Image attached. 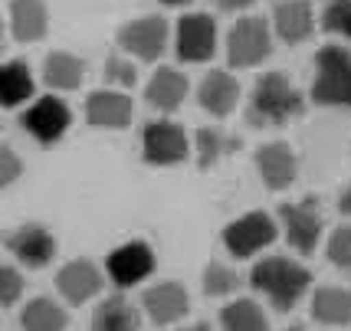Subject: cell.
Segmentation results:
<instances>
[{
  "instance_id": "1",
  "label": "cell",
  "mask_w": 351,
  "mask_h": 331,
  "mask_svg": "<svg viewBox=\"0 0 351 331\" xmlns=\"http://www.w3.org/2000/svg\"><path fill=\"white\" fill-rule=\"evenodd\" d=\"M306 115V99L292 86L286 73H263L246 102V125L250 128H282Z\"/></svg>"
},
{
  "instance_id": "2",
  "label": "cell",
  "mask_w": 351,
  "mask_h": 331,
  "mask_svg": "<svg viewBox=\"0 0 351 331\" xmlns=\"http://www.w3.org/2000/svg\"><path fill=\"white\" fill-rule=\"evenodd\" d=\"M250 286L273 305L276 312H292L299 299H306L312 289V272L289 256H266L250 272Z\"/></svg>"
},
{
  "instance_id": "3",
  "label": "cell",
  "mask_w": 351,
  "mask_h": 331,
  "mask_svg": "<svg viewBox=\"0 0 351 331\" xmlns=\"http://www.w3.org/2000/svg\"><path fill=\"white\" fill-rule=\"evenodd\" d=\"M312 102L322 108H351V49L328 43L315 53Z\"/></svg>"
},
{
  "instance_id": "4",
  "label": "cell",
  "mask_w": 351,
  "mask_h": 331,
  "mask_svg": "<svg viewBox=\"0 0 351 331\" xmlns=\"http://www.w3.org/2000/svg\"><path fill=\"white\" fill-rule=\"evenodd\" d=\"M279 236L276 217H269L266 210H250L237 220H230L220 233V240L227 246V253L233 259H253L260 256L266 246H273Z\"/></svg>"
},
{
  "instance_id": "5",
  "label": "cell",
  "mask_w": 351,
  "mask_h": 331,
  "mask_svg": "<svg viewBox=\"0 0 351 331\" xmlns=\"http://www.w3.org/2000/svg\"><path fill=\"white\" fill-rule=\"evenodd\" d=\"M279 223H282L286 243H289L292 249L299 256H312L315 246L322 243V230H325L319 197H302V200L282 204L279 207Z\"/></svg>"
},
{
  "instance_id": "6",
  "label": "cell",
  "mask_w": 351,
  "mask_h": 331,
  "mask_svg": "<svg viewBox=\"0 0 351 331\" xmlns=\"http://www.w3.org/2000/svg\"><path fill=\"white\" fill-rule=\"evenodd\" d=\"M69 125H73V112H69V106L62 102L56 92L33 99L30 106L23 108V115H20V128L36 145H43V148L60 145L62 138H66V132H69Z\"/></svg>"
},
{
  "instance_id": "7",
  "label": "cell",
  "mask_w": 351,
  "mask_h": 331,
  "mask_svg": "<svg viewBox=\"0 0 351 331\" xmlns=\"http://www.w3.org/2000/svg\"><path fill=\"white\" fill-rule=\"evenodd\" d=\"M168 36H171L168 20L158 14H148V16H135V20H128L125 27H119L115 43H119V49H122L125 56H132V60L158 62L165 56V49H168Z\"/></svg>"
},
{
  "instance_id": "8",
  "label": "cell",
  "mask_w": 351,
  "mask_h": 331,
  "mask_svg": "<svg viewBox=\"0 0 351 331\" xmlns=\"http://www.w3.org/2000/svg\"><path fill=\"white\" fill-rule=\"evenodd\" d=\"M191 154V141L178 121L154 119L141 128V158L152 167H174L184 164Z\"/></svg>"
},
{
  "instance_id": "9",
  "label": "cell",
  "mask_w": 351,
  "mask_h": 331,
  "mask_svg": "<svg viewBox=\"0 0 351 331\" xmlns=\"http://www.w3.org/2000/svg\"><path fill=\"white\" fill-rule=\"evenodd\" d=\"M273 53V36L269 23L263 16H240L227 36V60L233 69H253L269 60Z\"/></svg>"
},
{
  "instance_id": "10",
  "label": "cell",
  "mask_w": 351,
  "mask_h": 331,
  "mask_svg": "<svg viewBox=\"0 0 351 331\" xmlns=\"http://www.w3.org/2000/svg\"><path fill=\"white\" fill-rule=\"evenodd\" d=\"M0 243L7 246V253L20 262V266H27V269H43L53 262L56 256V236H53V230L43 223H20L14 230H7Z\"/></svg>"
},
{
  "instance_id": "11",
  "label": "cell",
  "mask_w": 351,
  "mask_h": 331,
  "mask_svg": "<svg viewBox=\"0 0 351 331\" xmlns=\"http://www.w3.org/2000/svg\"><path fill=\"white\" fill-rule=\"evenodd\" d=\"M154 266H158L154 249L145 240H128V243H122V246H115L106 256V275L112 279L115 289L141 286L154 272Z\"/></svg>"
},
{
  "instance_id": "12",
  "label": "cell",
  "mask_w": 351,
  "mask_h": 331,
  "mask_svg": "<svg viewBox=\"0 0 351 331\" xmlns=\"http://www.w3.org/2000/svg\"><path fill=\"white\" fill-rule=\"evenodd\" d=\"M174 49L181 62H207L217 53V23L210 14H184L174 30Z\"/></svg>"
},
{
  "instance_id": "13",
  "label": "cell",
  "mask_w": 351,
  "mask_h": 331,
  "mask_svg": "<svg viewBox=\"0 0 351 331\" xmlns=\"http://www.w3.org/2000/svg\"><path fill=\"white\" fill-rule=\"evenodd\" d=\"M256 171L269 191H286L299 177V154L286 141H266L256 148Z\"/></svg>"
},
{
  "instance_id": "14",
  "label": "cell",
  "mask_w": 351,
  "mask_h": 331,
  "mask_svg": "<svg viewBox=\"0 0 351 331\" xmlns=\"http://www.w3.org/2000/svg\"><path fill=\"white\" fill-rule=\"evenodd\" d=\"M135 119V106L122 89H99L86 99V121L92 128L106 132H122Z\"/></svg>"
},
{
  "instance_id": "15",
  "label": "cell",
  "mask_w": 351,
  "mask_h": 331,
  "mask_svg": "<svg viewBox=\"0 0 351 331\" xmlns=\"http://www.w3.org/2000/svg\"><path fill=\"white\" fill-rule=\"evenodd\" d=\"M106 275L92 259H69L60 272H56V289L69 305H86L102 292Z\"/></svg>"
},
{
  "instance_id": "16",
  "label": "cell",
  "mask_w": 351,
  "mask_h": 331,
  "mask_svg": "<svg viewBox=\"0 0 351 331\" xmlns=\"http://www.w3.org/2000/svg\"><path fill=\"white\" fill-rule=\"evenodd\" d=\"M141 308H145V315L152 318L154 325H174V321H181V318L187 315L191 299H187V289H184L181 282L165 279V282H158V286L145 289Z\"/></svg>"
},
{
  "instance_id": "17",
  "label": "cell",
  "mask_w": 351,
  "mask_h": 331,
  "mask_svg": "<svg viewBox=\"0 0 351 331\" xmlns=\"http://www.w3.org/2000/svg\"><path fill=\"white\" fill-rule=\"evenodd\" d=\"M273 30L286 46L306 43L315 30V10L308 0H279L273 7Z\"/></svg>"
},
{
  "instance_id": "18",
  "label": "cell",
  "mask_w": 351,
  "mask_h": 331,
  "mask_svg": "<svg viewBox=\"0 0 351 331\" xmlns=\"http://www.w3.org/2000/svg\"><path fill=\"white\" fill-rule=\"evenodd\" d=\"M197 102L207 115L227 119L230 112L237 108V102H240V82H237L227 69H214V73H207L200 79Z\"/></svg>"
},
{
  "instance_id": "19",
  "label": "cell",
  "mask_w": 351,
  "mask_h": 331,
  "mask_svg": "<svg viewBox=\"0 0 351 331\" xmlns=\"http://www.w3.org/2000/svg\"><path fill=\"white\" fill-rule=\"evenodd\" d=\"M187 75L174 66H161L154 69V75L148 79V89H145V102L158 112H178L187 99Z\"/></svg>"
},
{
  "instance_id": "20",
  "label": "cell",
  "mask_w": 351,
  "mask_h": 331,
  "mask_svg": "<svg viewBox=\"0 0 351 331\" xmlns=\"http://www.w3.org/2000/svg\"><path fill=\"white\" fill-rule=\"evenodd\" d=\"M86 79V60L69 49H53L43 60V82L56 92H76Z\"/></svg>"
},
{
  "instance_id": "21",
  "label": "cell",
  "mask_w": 351,
  "mask_h": 331,
  "mask_svg": "<svg viewBox=\"0 0 351 331\" xmlns=\"http://www.w3.org/2000/svg\"><path fill=\"white\" fill-rule=\"evenodd\" d=\"M49 30L46 0H10V33L16 43H36Z\"/></svg>"
},
{
  "instance_id": "22",
  "label": "cell",
  "mask_w": 351,
  "mask_h": 331,
  "mask_svg": "<svg viewBox=\"0 0 351 331\" xmlns=\"http://www.w3.org/2000/svg\"><path fill=\"white\" fill-rule=\"evenodd\" d=\"M240 148H243V141L237 135H227V132L217 128V125L197 128V135H194V151H197L200 171H210L214 164H220V161L230 158V154H237Z\"/></svg>"
},
{
  "instance_id": "23",
  "label": "cell",
  "mask_w": 351,
  "mask_h": 331,
  "mask_svg": "<svg viewBox=\"0 0 351 331\" xmlns=\"http://www.w3.org/2000/svg\"><path fill=\"white\" fill-rule=\"evenodd\" d=\"M92 331H141V315L125 295H112L92 312Z\"/></svg>"
},
{
  "instance_id": "24",
  "label": "cell",
  "mask_w": 351,
  "mask_h": 331,
  "mask_svg": "<svg viewBox=\"0 0 351 331\" xmlns=\"http://www.w3.org/2000/svg\"><path fill=\"white\" fill-rule=\"evenodd\" d=\"M33 73L23 60L3 62L0 66V108H16L27 106L33 99Z\"/></svg>"
},
{
  "instance_id": "25",
  "label": "cell",
  "mask_w": 351,
  "mask_h": 331,
  "mask_svg": "<svg viewBox=\"0 0 351 331\" xmlns=\"http://www.w3.org/2000/svg\"><path fill=\"white\" fill-rule=\"evenodd\" d=\"M312 318L322 325H348L351 321V292L338 286H322L312 295Z\"/></svg>"
},
{
  "instance_id": "26",
  "label": "cell",
  "mask_w": 351,
  "mask_h": 331,
  "mask_svg": "<svg viewBox=\"0 0 351 331\" xmlns=\"http://www.w3.org/2000/svg\"><path fill=\"white\" fill-rule=\"evenodd\" d=\"M69 325V315L60 302L46 299V295H36L23 305L20 312V328L23 331H66Z\"/></svg>"
},
{
  "instance_id": "27",
  "label": "cell",
  "mask_w": 351,
  "mask_h": 331,
  "mask_svg": "<svg viewBox=\"0 0 351 331\" xmlns=\"http://www.w3.org/2000/svg\"><path fill=\"white\" fill-rule=\"evenodd\" d=\"M220 331H269V321H266V312L253 299H237L223 305Z\"/></svg>"
},
{
  "instance_id": "28",
  "label": "cell",
  "mask_w": 351,
  "mask_h": 331,
  "mask_svg": "<svg viewBox=\"0 0 351 331\" xmlns=\"http://www.w3.org/2000/svg\"><path fill=\"white\" fill-rule=\"evenodd\" d=\"M240 289V275L223 266V262H207V269H204V295H210V299H227Z\"/></svg>"
},
{
  "instance_id": "29",
  "label": "cell",
  "mask_w": 351,
  "mask_h": 331,
  "mask_svg": "<svg viewBox=\"0 0 351 331\" xmlns=\"http://www.w3.org/2000/svg\"><path fill=\"white\" fill-rule=\"evenodd\" d=\"M322 27L341 40H351V0H328L322 7Z\"/></svg>"
},
{
  "instance_id": "30",
  "label": "cell",
  "mask_w": 351,
  "mask_h": 331,
  "mask_svg": "<svg viewBox=\"0 0 351 331\" xmlns=\"http://www.w3.org/2000/svg\"><path fill=\"white\" fill-rule=\"evenodd\" d=\"M325 256H328V262H332L335 269L351 272V223L338 226L335 233L328 236V243H325Z\"/></svg>"
},
{
  "instance_id": "31",
  "label": "cell",
  "mask_w": 351,
  "mask_h": 331,
  "mask_svg": "<svg viewBox=\"0 0 351 331\" xmlns=\"http://www.w3.org/2000/svg\"><path fill=\"white\" fill-rule=\"evenodd\" d=\"M106 82L112 89H132L138 82L135 62L128 60V56H122V53H112L106 60Z\"/></svg>"
},
{
  "instance_id": "32",
  "label": "cell",
  "mask_w": 351,
  "mask_h": 331,
  "mask_svg": "<svg viewBox=\"0 0 351 331\" xmlns=\"http://www.w3.org/2000/svg\"><path fill=\"white\" fill-rule=\"evenodd\" d=\"M23 295V275L14 269V266H7V262H0V308H10L16 305Z\"/></svg>"
},
{
  "instance_id": "33",
  "label": "cell",
  "mask_w": 351,
  "mask_h": 331,
  "mask_svg": "<svg viewBox=\"0 0 351 331\" xmlns=\"http://www.w3.org/2000/svg\"><path fill=\"white\" fill-rule=\"evenodd\" d=\"M23 177V158L10 145H0V191Z\"/></svg>"
},
{
  "instance_id": "34",
  "label": "cell",
  "mask_w": 351,
  "mask_h": 331,
  "mask_svg": "<svg viewBox=\"0 0 351 331\" xmlns=\"http://www.w3.org/2000/svg\"><path fill=\"white\" fill-rule=\"evenodd\" d=\"M217 10H223V14H240V10H246V7H253L256 0H214Z\"/></svg>"
},
{
  "instance_id": "35",
  "label": "cell",
  "mask_w": 351,
  "mask_h": 331,
  "mask_svg": "<svg viewBox=\"0 0 351 331\" xmlns=\"http://www.w3.org/2000/svg\"><path fill=\"white\" fill-rule=\"evenodd\" d=\"M338 210L351 220V181L345 184V187H341V194H338Z\"/></svg>"
},
{
  "instance_id": "36",
  "label": "cell",
  "mask_w": 351,
  "mask_h": 331,
  "mask_svg": "<svg viewBox=\"0 0 351 331\" xmlns=\"http://www.w3.org/2000/svg\"><path fill=\"white\" fill-rule=\"evenodd\" d=\"M178 331H210L207 321H197V325H187V328H178Z\"/></svg>"
},
{
  "instance_id": "37",
  "label": "cell",
  "mask_w": 351,
  "mask_h": 331,
  "mask_svg": "<svg viewBox=\"0 0 351 331\" xmlns=\"http://www.w3.org/2000/svg\"><path fill=\"white\" fill-rule=\"evenodd\" d=\"M158 3H161V7H187L191 0H158Z\"/></svg>"
},
{
  "instance_id": "38",
  "label": "cell",
  "mask_w": 351,
  "mask_h": 331,
  "mask_svg": "<svg viewBox=\"0 0 351 331\" xmlns=\"http://www.w3.org/2000/svg\"><path fill=\"white\" fill-rule=\"evenodd\" d=\"M0 53H3V23H0Z\"/></svg>"
},
{
  "instance_id": "39",
  "label": "cell",
  "mask_w": 351,
  "mask_h": 331,
  "mask_svg": "<svg viewBox=\"0 0 351 331\" xmlns=\"http://www.w3.org/2000/svg\"><path fill=\"white\" fill-rule=\"evenodd\" d=\"M289 331H302V328H289Z\"/></svg>"
}]
</instances>
